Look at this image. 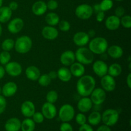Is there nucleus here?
Segmentation results:
<instances>
[{"label": "nucleus", "instance_id": "obj_57", "mask_svg": "<svg viewBox=\"0 0 131 131\" xmlns=\"http://www.w3.org/2000/svg\"><path fill=\"white\" fill-rule=\"evenodd\" d=\"M115 1H122L124 0H115Z\"/></svg>", "mask_w": 131, "mask_h": 131}, {"label": "nucleus", "instance_id": "obj_18", "mask_svg": "<svg viewBox=\"0 0 131 131\" xmlns=\"http://www.w3.org/2000/svg\"><path fill=\"white\" fill-rule=\"evenodd\" d=\"M93 105V103L89 97H83L78 101L77 107L81 113H85L92 110Z\"/></svg>", "mask_w": 131, "mask_h": 131}, {"label": "nucleus", "instance_id": "obj_43", "mask_svg": "<svg viewBox=\"0 0 131 131\" xmlns=\"http://www.w3.org/2000/svg\"><path fill=\"white\" fill-rule=\"evenodd\" d=\"M60 131H73V127L69 122H63L60 127Z\"/></svg>", "mask_w": 131, "mask_h": 131}, {"label": "nucleus", "instance_id": "obj_13", "mask_svg": "<svg viewBox=\"0 0 131 131\" xmlns=\"http://www.w3.org/2000/svg\"><path fill=\"white\" fill-rule=\"evenodd\" d=\"M93 71L99 78L107 74L108 66L104 60H96L92 66Z\"/></svg>", "mask_w": 131, "mask_h": 131}, {"label": "nucleus", "instance_id": "obj_55", "mask_svg": "<svg viewBox=\"0 0 131 131\" xmlns=\"http://www.w3.org/2000/svg\"><path fill=\"white\" fill-rule=\"evenodd\" d=\"M2 5H3V0H0V7L2 6Z\"/></svg>", "mask_w": 131, "mask_h": 131}, {"label": "nucleus", "instance_id": "obj_50", "mask_svg": "<svg viewBox=\"0 0 131 131\" xmlns=\"http://www.w3.org/2000/svg\"><path fill=\"white\" fill-rule=\"evenodd\" d=\"M92 8H93V12L96 13V14L101 11L99 3H97V4H95V5H93V6H92Z\"/></svg>", "mask_w": 131, "mask_h": 131}, {"label": "nucleus", "instance_id": "obj_25", "mask_svg": "<svg viewBox=\"0 0 131 131\" xmlns=\"http://www.w3.org/2000/svg\"><path fill=\"white\" fill-rule=\"evenodd\" d=\"M107 55L113 59L120 58L124 54V50L118 45H113L107 49Z\"/></svg>", "mask_w": 131, "mask_h": 131}, {"label": "nucleus", "instance_id": "obj_39", "mask_svg": "<svg viewBox=\"0 0 131 131\" xmlns=\"http://www.w3.org/2000/svg\"><path fill=\"white\" fill-rule=\"evenodd\" d=\"M44 116L41 112H35L32 116V120L35 124H42L44 121Z\"/></svg>", "mask_w": 131, "mask_h": 131}, {"label": "nucleus", "instance_id": "obj_51", "mask_svg": "<svg viewBox=\"0 0 131 131\" xmlns=\"http://www.w3.org/2000/svg\"><path fill=\"white\" fill-rule=\"evenodd\" d=\"M126 83L127 86L129 87V89L131 88V73H129L128 74L127 77L126 78Z\"/></svg>", "mask_w": 131, "mask_h": 131}, {"label": "nucleus", "instance_id": "obj_23", "mask_svg": "<svg viewBox=\"0 0 131 131\" xmlns=\"http://www.w3.org/2000/svg\"><path fill=\"white\" fill-rule=\"evenodd\" d=\"M21 122L19 118L15 117L10 118L5 124L6 131H19L20 129Z\"/></svg>", "mask_w": 131, "mask_h": 131}, {"label": "nucleus", "instance_id": "obj_1", "mask_svg": "<svg viewBox=\"0 0 131 131\" xmlns=\"http://www.w3.org/2000/svg\"><path fill=\"white\" fill-rule=\"evenodd\" d=\"M96 81L94 78L90 75H83L78 79L76 89L78 94L83 97H89L95 88Z\"/></svg>", "mask_w": 131, "mask_h": 131}, {"label": "nucleus", "instance_id": "obj_19", "mask_svg": "<svg viewBox=\"0 0 131 131\" xmlns=\"http://www.w3.org/2000/svg\"><path fill=\"white\" fill-rule=\"evenodd\" d=\"M60 60L61 63L65 67L70 66L75 61V52L70 50L64 51L60 56Z\"/></svg>", "mask_w": 131, "mask_h": 131}, {"label": "nucleus", "instance_id": "obj_56", "mask_svg": "<svg viewBox=\"0 0 131 131\" xmlns=\"http://www.w3.org/2000/svg\"><path fill=\"white\" fill-rule=\"evenodd\" d=\"M0 95H1V88L0 86Z\"/></svg>", "mask_w": 131, "mask_h": 131}, {"label": "nucleus", "instance_id": "obj_48", "mask_svg": "<svg viewBox=\"0 0 131 131\" xmlns=\"http://www.w3.org/2000/svg\"><path fill=\"white\" fill-rule=\"evenodd\" d=\"M97 131H111V130L109 126H107L106 125H102L97 129Z\"/></svg>", "mask_w": 131, "mask_h": 131}, {"label": "nucleus", "instance_id": "obj_17", "mask_svg": "<svg viewBox=\"0 0 131 131\" xmlns=\"http://www.w3.org/2000/svg\"><path fill=\"white\" fill-rule=\"evenodd\" d=\"M42 35L45 39L48 40H54L58 37L59 31L54 26H46L42 29Z\"/></svg>", "mask_w": 131, "mask_h": 131}, {"label": "nucleus", "instance_id": "obj_2", "mask_svg": "<svg viewBox=\"0 0 131 131\" xmlns=\"http://www.w3.org/2000/svg\"><path fill=\"white\" fill-rule=\"evenodd\" d=\"M108 42L104 37H97L92 38L88 42V49L95 54L101 55L107 51Z\"/></svg>", "mask_w": 131, "mask_h": 131}, {"label": "nucleus", "instance_id": "obj_32", "mask_svg": "<svg viewBox=\"0 0 131 131\" xmlns=\"http://www.w3.org/2000/svg\"><path fill=\"white\" fill-rule=\"evenodd\" d=\"M15 41L12 38H6L1 43V48L3 51L10 52L14 48Z\"/></svg>", "mask_w": 131, "mask_h": 131}, {"label": "nucleus", "instance_id": "obj_11", "mask_svg": "<svg viewBox=\"0 0 131 131\" xmlns=\"http://www.w3.org/2000/svg\"><path fill=\"white\" fill-rule=\"evenodd\" d=\"M24 26V20L20 17H15L9 20L7 29L10 33L17 34L23 29Z\"/></svg>", "mask_w": 131, "mask_h": 131}, {"label": "nucleus", "instance_id": "obj_46", "mask_svg": "<svg viewBox=\"0 0 131 131\" xmlns=\"http://www.w3.org/2000/svg\"><path fill=\"white\" fill-rule=\"evenodd\" d=\"M97 15H96V20L99 23H101V22L103 21L105 19V13L104 12L101 11L97 13Z\"/></svg>", "mask_w": 131, "mask_h": 131}, {"label": "nucleus", "instance_id": "obj_6", "mask_svg": "<svg viewBox=\"0 0 131 131\" xmlns=\"http://www.w3.org/2000/svg\"><path fill=\"white\" fill-rule=\"evenodd\" d=\"M58 116L63 122H69L72 120L75 116V110L72 105L65 104L60 107Z\"/></svg>", "mask_w": 131, "mask_h": 131}, {"label": "nucleus", "instance_id": "obj_31", "mask_svg": "<svg viewBox=\"0 0 131 131\" xmlns=\"http://www.w3.org/2000/svg\"><path fill=\"white\" fill-rule=\"evenodd\" d=\"M20 129L22 131H34L35 123L30 118H26L21 122Z\"/></svg>", "mask_w": 131, "mask_h": 131}, {"label": "nucleus", "instance_id": "obj_47", "mask_svg": "<svg viewBox=\"0 0 131 131\" xmlns=\"http://www.w3.org/2000/svg\"><path fill=\"white\" fill-rule=\"evenodd\" d=\"M8 7L10 8V10L13 12V11H15V10H16L18 8V7H19V5H18V3L16 2V1H12V2H10V4H9Z\"/></svg>", "mask_w": 131, "mask_h": 131}, {"label": "nucleus", "instance_id": "obj_35", "mask_svg": "<svg viewBox=\"0 0 131 131\" xmlns=\"http://www.w3.org/2000/svg\"><path fill=\"white\" fill-rule=\"evenodd\" d=\"M101 11L107 12L111 10L113 6V2L112 0H102L99 3Z\"/></svg>", "mask_w": 131, "mask_h": 131}, {"label": "nucleus", "instance_id": "obj_44", "mask_svg": "<svg viewBox=\"0 0 131 131\" xmlns=\"http://www.w3.org/2000/svg\"><path fill=\"white\" fill-rule=\"evenodd\" d=\"M125 15V9L123 6H119L115 9V15L119 18H121L122 17Z\"/></svg>", "mask_w": 131, "mask_h": 131}, {"label": "nucleus", "instance_id": "obj_41", "mask_svg": "<svg viewBox=\"0 0 131 131\" xmlns=\"http://www.w3.org/2000/svg\"><path fill=\"white\" fill-rule=\"evenodd\" d=\"M46 4H47V9L51 11L56 10L58 7V3L56 0H49Z\"/></svg>", "mask_w": 131, "mask_h": 131}, {"label": "nucleus", "instance_id": "obj_26", "mask_svg": "<svg viewBox=\"0 0 131 131\" xmlns=\"http://www.w3.org/2000/svg\"><path fill=\"white\" fill-rule=\"evenodd\" d=\"M57 75L58 78L64 83H67L70 81L72 77L70 69L67 68L66 67L60 68L57 71Z\"/></svg>", "mask_w": 131, "mask_h": 131}, {"label": "nucleus", "instance_id": "obj_10", "mask_svg": "<svg viewBox=\"0 0 131 131\" xmlns=\"http://www.w3.org/2000/svg\"><path fill=\"white\" fill-rule=\"evenodd\" d=\"M101 84L102 86V88L107 92H113L116 88V81L115 78L111 75L106 74L101 78Z\"/></svg>", "mask_w": 131, "mask_h": 131}, {"label": "nucleus", "instance_id": "obj_30", "mask_svg": "<svg viewBox=\"0 0 131 131\" xmlns=\"http://www.w3.org/2000/svg\"><path fill=\"white\" fill-rule=\"evenodd\" d=\"M45 20L48 26H55L58 25L60 22V17L56 13L49 12L45 17Z\"/></svg>", "mask_w": 131, "mask_h": 131}, {"label": "nucleus", "instance_id": "obj_9", "mask_svg": "<svg viewBox=\"0 0 131 131\" xmlns=\"http://www.w3.org/2000/svg\"><path fill=\"white\" fill-rule=\"evenodd\" d=\"M5 72L11 77H18L23 72V67L17 61H10L5 65Z\"/></svg>", "mask_w": 131, "mask_h": 131}, {"label": "nucleus", "instance_id": "obj_42", "mask_svg": "<svg viewBox=\"0 0 131 131\" xmlns=\"http://www.w3.org/2000/svg\"><path fill=\"white\" fill-rule=\"evenodd\" d=\"M6 107V99L2 95H0V115L5 112Z\"/></svg>", "mask_w": 131, "mask_h": 131}, {"label": "nucleus", "instance_id": "obj_53", "mask_svg": "<svg viewBox=\"0 0 131 131\" xmlns=\"http://www.w3.org/2000/svg\"><path fill=\"white\" fill-rule=\"evenodd\" d=\"M88 35H89V37H90H90H93L95 36V31L94 30H93V29H90V30L88 32Z\"/></svg>", "mask_w": 131, "mask_h": 131}, {"label": "nucleus", "instance_id": "obj_12", "mask_svg": "<svg viewBox=\"0 0 131 131\" xmlns=\"http://www.w3.org/2000/svg\"><path fill=\"white\" fill-rule=\"evenodd\" d=\"M45 118L52 120L57 114V109L54 104L46 102L42 106V112Z\"/></svg>", "mask_w": 131, "mask_h": 131}, {"label": "nucleus", "instance_id": "obj_52", "mask_svg": "<svg viewBox=\"0 0 131 131\" xmlns=\"http://www.w3.org/2000/svg\"><path fill=\"white\" fill-rule=\"evenodd\" d=\"M5 73L6 72H5V68L2 65H0V79L4 78V76L5 75Z\"/></svg>", "mask_w": 131, "mask_h": 131}, {"label": "nucleus", "instance_id": "obj_16", "mask_svg": "<svg viewBox=\"0 0 131 131\" xmlns=\"http://www.w3.org/2000/svg\"><path fill=\"white\" fill-rule=\"evenodd\" d=\"M20 112L26 118L32 117L35 112V106L31 101H25L20 106Z\"/></svg>", "mask_w": 131, "mask_h": 131}, {"label": "nucleus", "instance_id": "obj_8", "mask_svg": "<svg viewBox=\"0 0 131 131\" xmlns=\"http://www.w3.org/2000/svg\"><path fill=\"white\" fill-rule=\"evenodd\" d=\"M90 96L92 103L95 106H100L106 99V93L102 88H95Z\"/></svg>", "mask_w": 131, "mask_h": 131}, {"label": "nucleus", "instance_id": "obj_20", "mask_svg": "<svg viewBox=\"0 0 131 131\" xmlns=\"http://www.w3.org/2000/svg\"><path fill=\"white\" fill-rule=\"evenodd\" d=\"M120 26V18L113 15L107 17L105 21V26L108 30L115 31L119 28Z\"/></svg>", "mask_w": 131, "mask_h": 131}, {"label": "nucleus", "instance_id": "obj_29", "mask_svg": "<svg viewBox=\"0 0 131 131\" xmlns=\"http://www.w3.org/2000/svg\"><path fill=\"white\" fill-rule=\"evenodd\" d=\"M122 72V67L121 65L117 63H114L108 67L107 74L113 78L118 77Z\"/></svg>", "mask_w": 131, "mask_h": 131}, {"label": "nucleus", "instance_id": "obj_3", "mask_svg": "<svg viewBox=\"0 0 131 131\" xmlns=\"http://www.w3.org/2000/svg\"><path fill=\"white\" fill-rule=\"evenodd\" d=\"M75 60L83 65H90L94 60V54L86 47H80L75 52Z\"/></svg>", "mask_w": 131, "mask_h": 131}, {"label": "nucleus", "instance_id": "obj_21", "mask_svg": "<svg viewBox=\"0 0 131 131\" xmlns=\"http://www.w3.org/2000/svg\"><path fill=\"white\" fill-rule=\"evenodd\" d=\"M47 10V4L43 1H37L33 4L31 11L37 16H42Z\"/></svg>", "mask_w": 131, "mask_h": 131}, {"label": "nucleus", "instance_id": "obj_40", "mask_svg": "<svg viewBox=\"0 0 131 131\" xmlns=\"http://www.w3.org/2000/svg\"><path fill=\"white\" fill-rule=\"evenodd\" d=\"M75 122L77 124L79 125H82L83 124H86L87 121V118L84 113H79L75 116Z\"/></svg>", "mask_w": 131, "mask_h": 131}, {"label": "nucleus", "instance_id": "obj_24", "mask_svg": "<svg viewBox=\"0 0 131 131\" xmlns=\"http://www.w3.org/2000/svg\"><path fill=\"white\" fill-rule=\"evenodd\" d=\"M70 71L72 76L75 78H80L84 75L85 67L84 65L79 62H74L70 66Z\"/></svg>", "mask_w": 131, "mask_h": 131}, {"label": "nucleus", "instance_id": "obj_36", "mask_svg": "<svg viewBox=\"0 0 131 131\" xmlns=\"http://www.w3.org/2000/svg\"><path fill=\"white\" fill-rule=\"evenodd\" d=\"M11 60V55L8 51H3L0 52V63L2 65H5Z\"/></svg>", "mask_w": 131, "mask_h": 131}, {"label": "nucleus", "instance_id": "obj_33", "mask_svg": "<svg viewBox=\"0 0 131 131\" xmlns=\"http://www.w3.org/2000/svg\"><path fill=\"white\" fill-rule=\"evenodd\" d=\"M51 81L52 79L49 78L48 74H43L40 75L37 81L41 86L46 87L51 84Z\"/></svg>", "mask_w": 131, "mask_h": 131}, {"label": "nucleus", "instance_id": "obj_54", "mask_svg": "<svg viewBox=\"0 0 131 131\" xmlns=\"http://www.w3.org/2000/svg\"><path fill=\"white\" fill-rule=\"evenodd\" d=\"M3 33V28H2V26H1V23H0V37L1 36Z\"/></svg>", "mask_w": 131, "mask_h": 131}, {"label": "nucleus", "instance_id": "obj_37", "mask_svg": "<svg viewBox=\"0 0 131 131\" xmlns=\"http://www.w3.org/2000/svg\"><path fill=\"white\" fill-rule=\"evenodd\" d=\"M120 25L126 29L131 28V17L129 15H124L120 19Z\"/></svg>", "mask_w": 131, "mask_h": 131}, {"label": "nucleus", "instance_id": "obj_7", "mask_svg": "<svg viewBox=\"0 0 131 131\" xmlns=\"http://www.w3.org/2000/svg\"><path fill=\"white\" fill-rule=\"evenodd\" d=\"M93 14L92 6L88 4H81L78 5L75 10L77 17L81 20H88Z\"/></svg>", "mask_w": 131, "mask_h": 131}, {"label": "nucleus", "instance_id": "obj_27", "mask_svg": "<svg viewBox=\"0 0 131 131\" xmlns=\"http://www.w3.org/2000/svg\"><path fill=\"white\" fill-rule=\"evenodd\" d=\"M12 11L8 6L0 7V23H6L11 19Z\"/></svg>", "mask_w": 131, "mask_h": 131}, {"label": "nucleus", "instance_id": "obj_28", "mask_svg": "<svg viewBox=\"0 0 131 131\" xmlns=\"http://www.w3.org/2000/svg\"><path fill=\"white\" fill-rule=\"evenodd\" d=\"M90 125H97L102 121V115L98 111H93L91 113L87 118Z\"/></svg>", "mask_w": 131, "mask_h": 131}, {"label": "nucleus", "instance_id": "obj_5", "mask_svg": "<svg viewBox=\"0 0 131 131\" xmlns=\"http://www.w3.org/2000/svg\"><path fill=\"white\" fill-rule=\"evenodd\" d=\"M102 115V121L107 126L115 125L119 120V113L114 109H107Z\"/></svg>", "mask_w": 131, "mask_h": 131}, {"label": "nucleus", "instance_id": "obj_38", "mask_svg": "<svg viewBox=\"0 0 131 131\" xmlns=\"http://www.w3.org/2000/svg\"><path fill=\"white\" fill-rule=\"evenodd\" d=\"M58 25V28L60 30L63 32H67L70 29V24L67 20H60Z\"/></svg>", "mask_w": 131, "mask_h": 131}, {"label": "nucleus", "instance_id": "obj_45", "mask_svg": "<svg viewBox=\"0 0 131 131\" xmlns=\"http://www.w3.org/2000/svg\"><path fill=\"white\" fill-rule=\"evenodd\" d=\"M79 131H94L92 128V125L90 124H87L86 123L83 125H80V127L79 129Z\"/></svg>", "mask_w": 131, "mask_h": 131}, {"label": "nucleus", "instance_id": "obj_49", "mask_svg": "<svg viewBox=\"0 0 131 131\" xmlns=\"http://www.w3.org/2000/svg\"><path fill=\"white\" fill-rule=\"evenodd\" d=\"M48 75L51 79H54L58 78L57 72L54 71V70H52V71L50 72L48 74Z\"/></svg>", "mask_w": 131, "mask_h": 131}, {"label": "nucleus", "instance_id": "obj_4", "mask_svg": "<svg viewBox=\"0 0 131 131\" xmlns=\"http://www.w3.org/2000/svg\"><path fill=\"white\" fill-rule=\"evenodd\" d=\"M33 42L31 38L26 35L21 36L15 41L14 49L19 54H26L32 48Z\"/></svg>", "mask_w": 131, "mask_h": 131}, {"label": "nucleus", "instance_id": "obj_14", "mask_svg": "<svg viewBox=\"0 0 131 131\" xmlns=\"http://www.w3.org/2000/svg\"><path fill=\"white\" fill-rule=\"evenodd\" d=\"M90 37L88 33L84 31L77 32L73 36V42L78 47H84L88 43Z\"/></svg>", "mask_w": 131, "mask_h": 131}, {"label": "nucleus", "instance_id": "obj_15", "mask_svg": "<svg viewBox=\"0 0 131 131\" xmlns=\"http://www.w3.org/2000/svg\"><path fill=\"white\" fill-rule=\"evenodd\" d=\"M17 90L16 83L12 81L8 82L1 88V94L5 97H12L17 93Z\"/></svg>", "mask_w": 131, "mask_h": 131}, {"label": "nucleus", "instance_id": "obj_34", "mask_svg": "<svg viewBox=\"0 0 131 131\" xmlns=\"http://www.w3.org/2000/svg\"><path fill=\"white\" fill-rule=\"evenodd\" d=\"M58 99V94L55 90H50L46 95V101L49 103L54 104Z\"/></svg>", "mask_w": 131, "mask_h": 131}, {"label": "nucleus", "instance_id": "obj_22", "mask_svg": "<svg viewBox=\"0 0 131 131\" xmlns=\"http://www.w3.org/2000/svg\"><path fill=\"white\" fill-rule=\"evenodd\" d=\"M25 74L26 78L32 81H37L40 76V70L37 67L31 65L28 67L25 70Z\"/></svg>", "mask_w": 131, "mask_h": 131}]
</instances>
